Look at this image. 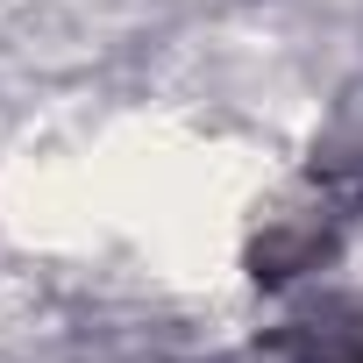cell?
Masks as SVG:
<instances>
[{
    "label": "cell",
    "mask_w": 363,
    "mask_h": 363,
    "mask_svg": "<svg viewBox=\"0 0 363 363\" xmlns=\"http://www.w3.org/2000/svg\"><path fill=\"white\" fill-rule=\"evenodd\" d=\"M335 363H363V349H349V356H335Z\"/></svg>",
    "instance_id": "6da1fadb"
}]
</instances>
